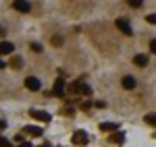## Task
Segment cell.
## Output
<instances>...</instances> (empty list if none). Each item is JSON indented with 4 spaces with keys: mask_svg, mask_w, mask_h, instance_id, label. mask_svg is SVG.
<instances>
[{
    "mask_svg": "<svg viewBox=\"0 0 156 147\" xmlns=\"http://www.w3.org/2000/svg\"><path fill=\"white\" fill-rule=\"evenodd\" d=\"M148 23H154L156 25V15H148Z\"/></svg>",
    "mask_w": 156,
    "mask_h": 147,
    "instance_id": "ac0fdd59",
    "label": "cell"
},
{
    "mask_svg": "<svg viewBox=\"0 0 156 147\" xmlns=\"http://www.w3.org/2000/svg\"><path fill=\"white\" fill-rule=\"evenodd\" d=\"M25 87L31 89V91H40V89H42V83H40L37 77H27V79H25Z\"/></svg>",
    "mask_w": 156,
    "mask_h": 147,
    "instance_id": "6da1fadb",
    "label": "cell"
},
{
    "mask_svg": "<svg viewBox=\"0 0 156 147\" xmlns=\"http://www.w3.org/2000/svg\"><path fill=\"white\" fill-rule=\"evenodd\" d=\"M29 116H34L42 122H50V114L48 112H40V110H29Z\"/></svg>",
    "mask_w": 156,
    "mask_h": 147,
    "instance_id": "8992f818",
    "label": "cell"
},
{
    "mask_svg": "<svg viewBox=\"0 0 156 147\" xmlns=\"http://www.w3.org/2000/svg\"><path fill=\"white\" fill-rule=\"evenodd\" d=\"M2 126H4V122H2V120H0V129H2Z\"/></svg>",
    "mask_w": 156,
    "mask_h": 147,
    "instance_id": "d4e9b609",
    "label": "cell"
},
{
    "mask_svg": "<svg viewBox=\"0 0 156 147\" xmlns=\"http://www.w3.org/2000/svg\"><path fill=\"white\" fill-rule=\"evenodd\" d=\"M12 50H15V44H11V42H0V54H12Z\"/></svg>",
    "mask_w": 156,
    "mask_h": 147,
    "instance_id": "ba28073f",
    "label": "cell"
},
{
    "mask_svg": "<svg viewBox=\"0 0 156 147\" xmlns=\"http://www.w3.org/2000/svg\"><path fill=\"white\" fill-rule=\"evenodd\" d=\"M12 64H15V68H21V66H23V58H21V56H15V58H12Z\"/></svg>",
    "mask_w": 156,
    "mask_h": 147,
    "instance_id": "4fadbf2b",
    "label": "cell"
},
{
    "mask_svg": "<svg viewBox=\"0 0 156 147\" xmlns=\"http://www.w3.org/2000/svg\"><path fill=\"white\" fill-rule=\"evenodd\" d=\"M117 27H119L121 31L125 33V35H131L133 29H131V23L127 21V19H117Z\"/></svg>",
    "mask_w": 156,
    "mask_h": 147,
    "instance_id": "3957f363",
    "label": "cell"
},
{
    "mask_svg": "<svg viewBox=\"0 0 156 147\" xmlns=\"http://www.w3.org/2000/svg\"><path fill=\"white\" fill-rule=\"evenodd\" d=\"M71 91L73 93H83V95H90V93H92V89L87 85H83V83H79V81H75L71 85Z\"/></svg>",
    "mask_w": 156,
    "mask_h": 147,
    "instance_id": "7a4b0ae2",
    "label": "cell"
},
{
    "mask_svg": "<svg viewBox=\"0 0 156 147\" xmlns=\"http://www.w3.org/2000/svg\"><path fill=\"white\" fill-rule=\"evenodd\" d=\"M65 89H67V85H65V77H58L56 83H54L52 93H54V95H65Z\"/></svg>",
    "mask_w": 156,
    "mask_h": 147,
    "instance_id": "277c9868",
    "label": "cell"
},
{
    "mask_svg": "<svg viewBox=\"0 0 156 147\" xmlns=\"http://www.w3.org/2000/svg\"><path fill=\"white\" fill-rule=\"evenodd\" d=\"M121 141H123V135H121V133H119V135H115V143H121Z\"/></svg>",
    "mask_w": 156,
    "mask_h": 147,
    "instance_id": "44dd1931",
    "label": "cell"
},
{
    "mask_svg": "<svg viewBox=\"0 0 156 147\" xmlns=\"http://www.w3.org/2000/svg\"><path fill=\"white\" fill-rule=\"evenodd\" d=\"M4 66H6V64H4V62H2V60H0V68H4Z\"/></svg>",
    "mask_w": 156,
    "mask_h": 147,
    "instance_id": "cb8c5ba5",
    "label": "cell"
},
{
    "mask_svg": "<svg viewBox=\"0 0 156 147\" xmlns=\"http://www.w3.org/2000/svg\"><path fill=\"white\" fill-rule=\"evenodd\" d=\"M146 122L152 124V126H156V114H148V116H146Z\"/></svg>",
    "mask_w": 156,
    "mask_h": 147,
    "instance_id": "5bb4252c",
    "label": "cell"
},
{
    "mask_svg": "<svg viewBox=\"0 0 156 147\" xmlns=\"http://www.w3.org/2000/svg\"><path fill=\"white\" fill-rule=\"evenodd\" d=\"M129 6H135V8H140V6H142V0H129Z\"/></svg>",
    "mask_w": 156,
    "mask_h": 147,
    "instance_id": "e0dca14e",
    "label": "cell"
},
{
    "mask_svg": "<svg viewBox=\"0 0 156 147\" xmlns=\"http://www.w3.org/2000/svg\"><path fill=\"white\" fill-rule=\"evenodd\" d=\"M117 126H119V124H115V122H102V124H100L102 131H115Z\"/></svg>",
    "mask_w": 156,
    "mask_h": 147,
    "instance_id": "7c38bea8",
    "label": "cell"
},
{
    "mask_svg": "<svg viewBox=\"0 0 156 147\" xmlns=\"http://www.w3.org/2000/svg\"><path fill=\"white\" fill-rule=\"evenodd\" d=\"M0 147H12V143H11V141H6L4 137H0Z\"/></svg>",
    "mask_w": 156,
    "mask_h": 147,
    "instance_id": "2e32d148",
    "label": "cell"
},
{
    "mask_svg": "<svg viewBox=\"0 0 156 147\" xmlns=\"http://www.w3.org/2000/svg\"><path fill=\"white\" fill-rule=\"evenodd\" d=\"M123 87H125V89H133V87H135V79L129 77V75L123 77Z\"/></svg>",
    "mask_w": 156,
    "mask_h": 147,
    "instance_id": "9c48e42d",
    "label": "cell"
},
{
    "mask_svg": "<svg viewBox=\"0 0 156 147\" xmlns=\"http://www.w3.org/2000/svg\"><path fill=\"white\" fill-rule=\"evenodd\" d=\"M31 48H34V52H42V46L40 44H31Z\"/></svg>",
    "mask_w": 156,
    "mask_h": 147,
    "instance_id": "d6986e66",
    "label": "cell"
},
{
    "mask_svg": "<svg viewBox=\"0 0 156 147\" xmlns=\"http://www.w3.org/2000/svg\"><path fill=\"white\" fill-rule=\"evenodd\" d=\"M150 50L156 54V39H152V42H150Z\"/></svg>",
    "mask_w": 156,
    "mask_h": 147,
    "instance_id": "ffe728a7",
    "label": "cell"
},
{
    "mask_svg": "<svg viewBox=\"0 0 156 147\" xmlns=\"http://www.w3.org/2000/svg\"><path fill=\"white\" fill-rule=\"evenodd\" d=\"M0 35H4V27H0Z\"/></svg>",
    "mask_w": 156,
    "mask_h": 147,
    "instance_id": "603a6c76",
    "label": "cell"
},
{
    "mask_svg": "<svg viewBox=\"0 0 156 147\" xmlns=\"http://www.w3.org/2000/svg\"><path fill=\"white\" fill-rule=\"evenodd\" d=\"M73 143H75V145H87V135H85L83 131L75 133V135H73Z\"/></svg>",
    "mask_w": 156,
    "mask_h": 147,
    "instance_id": "52a82bcc",
    "label": "cell"
},
{
    "mask_svg": "<svg viewBox=\"0 0 156 147\" xmlns=\"http://www.w3.org/2000/svg\"><path fill=\"white\" fill-rule=\"evenodd\" d=\"M19 147H34V145H31L29 141H25V143H21V145H19Z\"/></svg>",
    "mask_w": 156,
    "mask_h": 147,
    "instance_id": "7402d4cb",
    "label": "cell"
},
{
    "mask_svg": "<svg viewBox=\"0 0 156 147\" xmlns=\"http://www.w3.org/2000/svg\"><path fill=\"white\" fill-rule=\"evenodd\" d=\"M133 60H135V64H137V66H146V64H148V56H144V54H137Z\"/></svg>",
    "mask_w": 156,
    "mask_h": 147,
    "instance_id": "8fae6325",
    "label": "cell"
},
{
    "mask_svg": "<svg viewBox=\"0 0 156 147\" xmlns=\"http://www.w3.org/2000/svg\"><path fill=\"white\" fill-rule=\"evenodd\" d=\"M25 131L31 137H42V129H37V126H25Z\"/></svg>",
    "mask_w": 156,
    "mask_h": 147,
    "instance_id": "30bf717a",
    "label": "cell"
},
{
    "mask_svg": "<svg viewBox=\"0 0 156 147\" xmlns=\"http://www.w3.org/2000/svg\"><path fill=\"white\" fill-rule=\"evenodd\" d=\"M52 44H54V46H62V37L60 35H52Z\"/></svg>",
    "mask_w": 156,
    "mask_h": 147,
    "instance_id": "9a60e30c",
    "label": "cell"
},
{
    "mask_svg": "<svg viewBox=\"0 0 156 147\" xmlns=\"http://www.w3.org/2000/svg\"><path fill=\"white\" fill-rule=\"evenodd\" d=\"M12 8L19 11V12H29L31 11V4L25 2V0H15V2H12Z\"/></svg>",
    "mask_w": 156,
    "mask_h": 147,
    "instance_id": "5b68a950",
    "label": "cell"
}]
</instances>
